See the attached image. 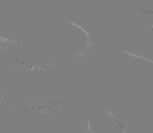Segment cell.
<instances>
[{
    "instance_id": "obj_1",
    "label": "cell",
    "mask_w": 153,
    "mask_h": 133,
    "mask_svg": "<svg viewBox=\"0 0 153 133\" xmlns=\"http://www.w3.org/2000/svg\"><path fill=\"white\" fill-rule=\"evenodd\" d=\"M151 29H152V30H153V26H152V27H151Z\"/></svg>"
}]
</instances>
